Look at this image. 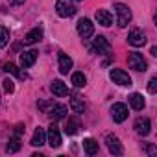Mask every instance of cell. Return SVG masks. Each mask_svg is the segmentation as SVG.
Masks as SVG:
<instances>
[{"label":"cell","instance_id":"cell-18","mask_svg":"<svg viewBox=\"0 0 157 157\" xmlns=\"http://www.w3.org/2000/svg\"><path fill=\"white\" fill-rule=\"evenodd\" d=\"M46 133H44V129L43 128H35V131H33V137H32V146H43L46 140Z\"/></svg>","mask_w":157,"mask_h":157},{"label":"cell","instance_id":"cell-23","mask_svg":"<svg viewBox=\"0 0 157 157\" xmlns=\"http://www.w3.org/2000/svg\"><path fill=\"white\" fill-rule=\"evenodd\" d=\"M19 150H21V139H19V135H13L10 139V142H8V146H6V151L8 153H15Z\"/></svg>","mask_w":157,"mask_h":157},{"label":"cell","instance_id":"cell-22","mask_svg":"<svg viewBox=\"0 0 157 157\" xmlns=\"http://www.w3.org/2000/svg\"><path fill=\"white\" fill-rule=\"evenodd\" d=\"M78 128H80L78 118H68L67 124H65V133H67V135H76V133H78Z\"/></svg>","mask_w":157,"mask_h":157},{"label":"cell","instance_id":"cell-19","mask_svg":"<svg viewBox=\"0 0 157 157\" xmlns=\"http://www.w3.org/2000/svg\"><path fill=\"white\" fill-rule=\"evenodd\" d=\"M83 150L87 155H96L98 153V142L94 139H85L83 140Z\"/></svg>","mask_w":157,"mask_h":157},{"label":"cell","instance_id":"cell-9","mask_svg":"<svg viewBox=\"0 0 157 157\" xmlns=\"http://www.w3.org/2000/svg\"><path fill=\"white\" fill-rule=\"evenodd\" d=\"M128 43L131 44V46H142V44H146V35H144V32L142 30H131L129 32V35H128Z\"/></svg>","mask_w":157,"mask_h":157},{"label":"cell","instance_id":"cell-15","mask_svg":"<svg viewBox=\"0 0 157 157\" xmlns=\"http://www.w3.org/2000/svg\"><path fill=\"white\" fill-rule=\"evenodd\" d=\"M50 91L54 93V96H67V93H68L67 85H65L61 80H54L52 85H50Z\"/></svg>","mask_w":157,"mask_h":157},{"label":"cell","instance_id":"cell-1","mask_svg":"<svg viewBox=\"0 0 157 157\" xmlns=\"http://www.w3.org/2000/svg\"><path fill=\"white\" fill-rule=\"evenodd\" d=\"M56 11H57V15H59V17L68 19V17L76 15L78 8L72 4V0H57V2H56Z\"/></svg>","mask_w":157,"mask_h":157},{"label":"cell","instance_id":"cell-27","mask_svg":"<svg viewBox=\"0 0 157 157\" xmlns=\"http://www.w3.org/2000/svg\"><path fill=\"white\" fill-rule=\"evenodd\" d=\"M2 83H4V91L6 93H13L15 91V83H13V80H10V78H6Z\"/></svg>","mask_w":157,"mask_h":157},{"label":"cell","instance_id":"cell-8","mask_svg":"<svg viewBox=\"0 0 157 157\" xmlns=\"http://www.w3.org/2000/svg\"><path fill=\"white\" fill-rule=\"evenodd\" d=\"M46 139H48V144H50L52 148H59V146H61V133H59V129H57L56 124H52V126L48 128Z\"/></svg>","mask_w":157,"mask_h":157},{"label":"cell","instance_id":"cell-25","mask_svg":"<svg viewBox=\"0 0 157 157\" xmlns=\"http://www.w3.org/2000/svg\"><path fill=\"white\" fill-rule=\"evenodd\" d=\"M4 70H6V72H10V74H15V76H19V78H26V74H24V72H21L13 63H6V65H4Z\"/></svg>","mask_w":157,"mask_h":157},{"label":"cell","instance_id":"cell-12","mask_svg":"<svg viewBox=\"0 0 157 157\" xmlns=\"http://www.w3.org/2000/svg\"><path fill=\"white\" fill-rule=\"evenodd\" d=\"M37 50H28L24 54H21V67L22 68H30L35 61H37Z\"/></svg>","mask_w":157,"mask_h":157},{"label":"cell","instance_id":"cell-28","mask_svg":"<svg viewBox=\"0 0 157 157\" xmlns=\"http://www.w3.org/2000/svg\"><path fill=\"white\" fill-rule=\"evenodd\" d=\"M148 91L151 94H155V91H157V78H151V80L148 82Z\"/></svg>","mask_w":157,"mask_h":157},{"label":"cell","instance_id":"cell-5","mask_svg":"<svg viewBox=\"0 0 157 157\" xmlns=\"http://www.w3.org/2000/svg\"><path fill=\"white\" fill-rule=\"evenodd\" d=\"M78 33H80V37L82 39H89V37H93V33H94V24L89 21V19H82V21H78Z\"/></svg>","mask_w":157,"mask_h":157},{"label":"cell","instance_id":"cell-20","mask_svg":"<svg viewBox=\"0 0 157 157\" xmlns=\"http://www.w3.org/2000/svg\"><path fill=\"white\" fill-rule=\"evenodd\" d=\"M94 48L98 50V52H109L111 50V46H109V43H107V39L104 37V35H98L96 39H94Z\"/></svg>","mask_w":157,"mask_h":157},{"label":"cell","instance_id":"cell-3","mask_svg":"<svg viewBox=\"0 0 157 157\" xmlns=\"http://www.w3.org/2000/svg\"><path fill=\"white\" fill-rule=\"evenodd\" d=\"M109 76H111L113 83H117V85H122V87H129L131 85V76L126 70H122V68H113Z\"/></svg>","mask_w":157,"mask_h":157},{"label":"cell","instance_id":"cell-16","mask_svg":"<svg viewBox=\"0 0 157 157\" xmlns=\"http://www.w3.org/2000/svg\"><path fill=\"white\" fill-rule=\"evenodd\" d=\"M129 105H131L135 111H142V109H144V105H146L144 96H142V94H139V93H133V94L129 96Z\"/></svg>","mask_w":157,"mask_h":157},{"label":"cell","instance_id":"cell-7","mask_svg":"<svg viewBox=\"0 0 157 157\" xmlns=\"http://www.w3.org/2000/svg\"><path fill=\"white\" fill-rule=\"evenodd\" d=\"M105 144H107V150L113 155H122L124 153V146L120 144V140H118L117 135H107L105 137Z\"/></svg>","mask_w":157,"mask_h":157},{"label":"cell","instance_id":"cell-14","mask_svg":"<svg viewBox=\"0 0 157 157\" xmlns=\"http://www.w3.org/2000/svg\"><path fill=\"white\" fill-rule=\"evenodd\" d=\"M96 21L102 26H111L113 24V15L107 10H96Z\"/></svg>","mask_w":157,"mask_h":157},{"label":"cell","instance_id":"cell-4","mask_svg":"<svg viewBox=\"0 0 157 157\" xmlns=\"http://www.w3.org/2000/svg\"><path fill=\"white\" fill-rule=\"evenodd\" d=\"M128 65H129V68H133V70H137V72H144L146 70V59L142 57V54H139V52H131L129 56H128Z\"/></svg>","mask_w":157,"mask_h":157},{"label":"cell","instance_id":"cell-26","mask_svg":"<svg viewBox=\"0 0 157 157\" xmlns=\"http://www.w3.org/2000/svg\"><path fill=\"white\" fill-rule=\"evenodd\" d=\"M8 43H10V32H8V28L0 26V48H4Z\"/></svg>","mask_w":157,"mask_h":157},{"label":"cell","instance_id":"cell-2","mask_svg":"<svg viewBox=\"0 0 157 157\" xmlns=\"http://www.w3.org/2000/svg\"><path fill=\"white\" fill-rule=\"evenodd\" d=\"M115 13H117V24L120 28H126L131 21V10L126 4H115Z\"/></svg>","mask_w":157,"mask_h":157},{"label":"cell","instance_id":"cell-10","mask_svg":"<svg viewBox=\"0 0 157 157\" xmlns=\"http://www.w3.org/2000/svg\"><path fill=\"white\" fill-rule=\"evenodd\" d=\"M128 107L124 105V104H115L113 107H111V117H113V120L115 122H124L126 118H128Z\"/></svg>","mask_w":157,"mask_h":157},{"label":"cell","instance_id":"cell-24","mask_svg":"<svg viewBox=\"0 0 157 157\" xmlns=\"http://www.w3.org/2000/svg\"><path fill=\"white\" fill-rule=\"evenodd\" d=\"M85 83H87V78H85V74L83 72H74L72 74V85L74 87H85Z\"/></svg>","mask_w":157,"mask_h":157},{"label":"cell","instance_id":"cell-21","mask_svg":"<svg viewBox=\"0 0 157 157\" xmlns=\"http://www.w3.org/2000/svg\"><path fill=\"white\" fill-rule=\"evenodd\" d=\"M70 109H72L74 113H78V115H82V113L85 111V104L78 98V96H72V98H70Z\"/></svg>","mask_w":157,"mask_h":157},{"label":"cell","instance_id":"cell-13","mask_svg":"<svg viewBox=\"0 0 157 157\" xmlns=\"http://www.w3.org/2000/svg\"><path fill=\"white\" fill-rule=\"evenodd\" d=\"M43 39V28H33V30H30L28 33H26V37L22 39V43L24 44H35V43H39Z\"/></svg>","mask_w":157,"mask_h":157},{"label":"cell","instance_id":"cell-6","mask_svg":"<svg viewBox=\"0 0 157 157\" xmlns=\"http://www.w3.org/2000/svg\"><path fill=\"white\" fill-rule=\"evenodd\" d=\"M67 105H63V104H56V102H52L50 105H48V109L44 111L48 117H52L54 120H57V118H63L65 115H67Z\"/></svg>","mask_w":157,"mask_h":157},{"label":"cell","instance_id":"cell-29","mask_svg":"<svg viewBox=\"0 0 157 157\" xmlns=\"http://www.w3.org/2000/svg\"><path fill=\"white\" fill-rule=\"evenodd\" d=\"M76 2H82V0H76Z\"/></svg>","mask_w":157,"mask_h":157},{"label":"cell","instance_id":"cell-17","mask_svg":"<svg viewBox=\"0 0 157 157\" xmlns=\"http://www.w3.org/2000/svg\"><path fill=\"white\" fill-rule=\"evenodd\" d=\"M57 59H59V72H61V74H68V70L72 68V59H70L67 54H63V52L59 54Z\"/></svg>","mask_w":157,"mask_h":157},{"label":"cell","instance_id":"cell-11","mask_svg":"<svg viewBox=\"0 0 157 157\" xmlns=\"http://www.w3.org/2000/svg\"><path fill=\"white\" fill-rule=\"evenodd\" d=\"M135 131H137L139 135L146 137V135L151 131V122H150V118H146V117L137 118V120H135Z\"/></svg>","mask_w":157,"mask_h":157}]
</instances>
